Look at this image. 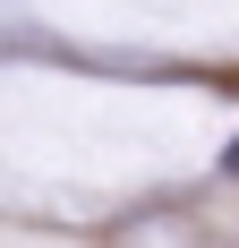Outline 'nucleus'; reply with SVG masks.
Wrapping results in <instances>:
<instances>
[{"mask_svg": "<svg viewBox=\"0 0 239 248\" xmlns=\"http://www.w3.org/2000/svg\"><path fill=\"white\" fill-rule=\"evenodd\" d=\"M222 163H231V171H239V137H231V154H222Z\"/></svg>", "mask_w": 239, "mask_h": 248, "instance_id": "obj_1", "label": "nucleus"}]
</instances>
